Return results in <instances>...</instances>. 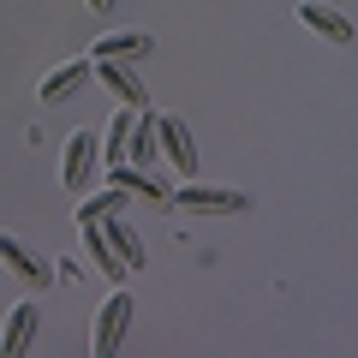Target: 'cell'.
I'll return each instance as SVG.
<instances>
[{
	"instance_id": "1",
	"label": "cell",
	"mask_w": 358,
	"mask_h": 358,
	"mask_svg": "<svg viewBox=\"0 0 358 358\" xmlns=\"http://www.w3.org/2000/svg\"><path fill=\"white\" fill-rule=\"evenodd\" d=\"M167 203L192 209V215H239V209H251V203H245V192H221V185H185V192L167 197Z\"/></svg>"
},
{
	"instance_id": "2",
	"label": "cell",
	"mask_w": 358,
	"mask_h": 358,
	"mask_svg": "<svg viewBox=\"0 0 358 358\" xmlns=\"http://www.w3.org/2000/svg\"><path fill=\"white\" fill-rule=\"evenodd\" d=\"M0 257H6V268H13L30 293H48V287H54V268L42 263V251H30L24 239H0Z\"/></svg>"
},
{
	"instance_id": "3",
	"label": "cell",
	"mask_w": 358,
	"mask_h": 358,
	"mask_svg": "<svg viewBox=\"0 0 358 358\" xmlns=\"http://www.w3.org/2000/svg\"><path fill=\"white\" fill-rule=\"evenodd\" d=\"M126 322H131V293H114L102 305V317H96V346H90V352H96V358H114L120 341H126Z\"/></svg>"
},
{
	"instance_id": "4",
	"label": "cell",
	"mask_w": 358,
	"mask_h": 358,
	"mask_svg": "<svg viewBox=\"0 0 358 358\" xmlns=\"http://www.w3.org/2000/svg\"><path fill=\"white\" fill-rule=\"evenodd\" d=\"M155 143L167 150V162L179 167V173H197V143H192V131H185V120H155Z\"/></svg>"
},
{
	"instance_id": "5",
	"label": "cell",
	"mask_w": 358,
	"mask_h": 358,
	"mask_svg": "<svg viewBox=\"0 0 358 358\" xmlns=\"http://www.w3.org/2000/svg\"><path fill=\"white\" fill-rule=\"evenodd\" d=\"M90 173H96V138L90 131H78L72 143H66V162H60V179H66V192H84Z\"/></svg>"
},
{
	"instance_id": "6",
	"label": "cell",
	"mask_w": 358,
	"mask_h": 358,
	"mask_svg": "<svg viewBox=\"0 0 358 358\" xmlns=\"http://www.w3.org/2000/svg\"><path fill=\"white\" fill-rule=\"evenodd\" d=\"M299 24H305V30H322L329 42H352V18H341L334 6H322V0H305V6H299Z\"/></svg>"
},
{
	"instance_id": "7",
	"label": "cell",
	"mask_w": 358,
	"mask_h": 358,
	"mask_svg": "<svg viewBox=\"0 0 358 358\" xmlns=\"http://www.w3.org/2000/svg\"><path fill=\"white\" fill-rule=\"evenodd\" d=\"M36 322H42V310L36 305H18L13 317H6V334H0V358H18L30 341H36Z\"/></svg>"
},
{
	"instance_id": "8",
	"label": "cell",
	"mask_w": 358,
	"mask_h": 358,
	"mask_svg": "<svg viewBox=\"0 0 358 358\" xmlns=\"http://www.w3.org/2000/svg\"><path fill=\"white\" fill-rule=\"evenodd\" d=\"M96 72H102V84L114 90V96H120L126 108H150V90L138 84V72H126L120 60H96Z\"/></svg>"
},
{
	"instance_id": "9",
	"label": "cell",
	"mask_w": 358,
	"mask_h": 358,
	"mask_svg": "<svg viewBox=\"0 0 358 358\" xmlns=\"http://www.w3.org/2000/svg\"><path fill=\"white\" fill-rule=\"evenodd\" d=\"M96 227H102V239L120 251V263H126V268H143V263H150V251L138 245V233H131L126 221H102V215H96Z\"/></svg>"
},
{
	"instance_id": "10",
	"label": "cell",
	"mask_w": 358,
	"mask_h": 358,
	"mask_svg": "<svg viewBox=\"0 0 358 358\" xmlns=\"http://www.w3.org/2000/svg\"><path fill=\"white\" fill-rule=\"evenodd\" d=\"M84 78H90V66H84V60L60 66V72L42 84V102H66V96H78V90H84Z\"/></svg>"
},
{
	"instance_id": "11",
	"label": "cell",
	"mask_w": 358,
	"mask_h": 358,
	"mask_svg": "<svg viewBox=\"0 0 358 358\" xmlns=\"http://www.w3.org/2000/svg\"><path fill=\"white\" fill-rule=\"evenodd\" d=\"M155 36H143V30H120V36H102L96 42V60H120V54H150Z\"/></svg>"
},
{
	"instance_id": "12",
	"label": "cell",
	"mask_w": 358,
	"mask_h": 358,
	"mask_svg": "<svg viewBox=\"0 0 358 358\" xmlns=\"http://www.w3.org/2000/svg\"><path fill=\"white\" fill-rule=\"evenodd\" d=\"M126 138H131V162L150 167V162H155V120H150V114H131V131H126Z\"/></svg>"
},
{
	"instance_id": "13",
	"label": "cell",
	"mask_w": 358,
	"mask_h": 358,
	"mask_svg": "<svg viewBox=\"0 0 358 358\" xmlns=\"http://www.w3.org/2000/svg\"><path fill=\"white\" fill-rule=\"evenodd\" d=\"M84 233H90V251H96V268L120 281V275H126V263H120V251H114V245L102 239V227H96V221H84Z\"/></svg>"
},
{
	"instance_id": "14",
	"label": "cell",
	"mask_w": 358,
	"mask_h": 358,
	"mask_svg": "<svg viewBox=\"0 0 358 358\" xmlns=\"http://www.w3.org/2000/svg\"><path fill=\"white\" fill-rule=\"evenodd\" d=\"M126 131H131V108H126V114L114 120V131H108V167L120 162V143H126Z\"/></svg>"
},
{
	"instance_id": "15",
	"label": "cell",
	"mask_w": 358,
	"mask_h": 358,
	"mask_svg": "<svg viewBox=\"0 0 358 358\" xmlns=\"http://www.w3.org/2000/svg\"><path fill=\"white\" fill-rule=\"evenodd\" d=\"M108 6H114V0H90V13H108Z\"/></svg>"
}]
</instances>
